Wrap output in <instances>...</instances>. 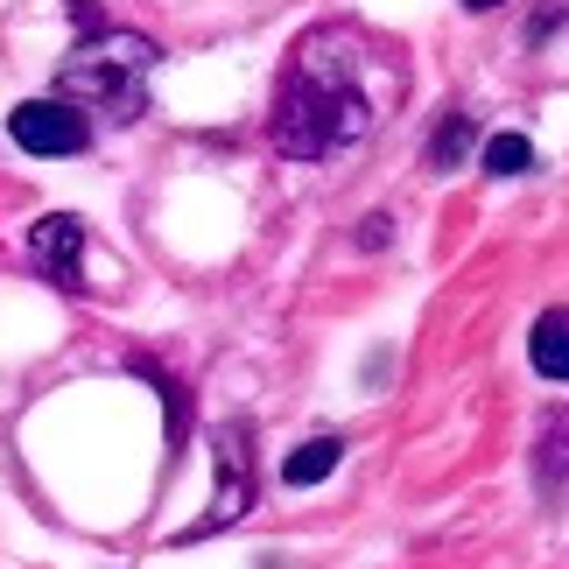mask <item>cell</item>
Here are the masks:
<instances>
[{
  "instance_id": "3957f363",
  "label": "cell",
  "mask_w": 569,
  "mask_h": 569,
  "mask_svg": "<svg viewBox=\"0 0 569 569\" xmlns=\"http://www.w3.org/2000/svg\"><path fill=\"white\" fill-rule=\"evenodd\" d=\"M211 465H218V492H211V513H197L177 541H204V535H226L232 520H247L253 507V429L247 422H218L211 429Z\"/></svg>"
},
{
  "instance_id": "8fae6325",
  "label": "cell",
  "mask_w": 569,
  "mask_h": 569,
  "mask_svg": "<svg viewBox=\"0 0 569 569\" xmlns=\"http://www.w3.org/2000/svg\"><path fill=\"white\" fill-rule=\"evenodd\" d=\"M359 247H387V218H359Z\"/></svg>"
},
{
  "instance_id": "5b68a950",
  "label": "cell",
  "mask_w": 569,
  "mask_h": 569,
  "mask_svg": "<svg viewBox=\"0 0 569 569\" xmlns=\"http://www.w3.org/2000/svg\"><path fill=\"white\" fill-rule=\"evenodd\" d=\"M29 260L42 281H57V289H78V260H84V226L71 211H50L29 226Z\"/></svg>"
},
{
  "instance_id": "52a82bcc",
  "label": "cell",
  "mask_w": 569,
  "mask_h": 569,
  "mask_svg": "<svg viewBox=\"0 0 569 569\" xmlns=\"http://www.w3.org/2000/svg\"><path fill=\"white\" fill-rule=\"evenodd\" d=\"M528 359L541 380H569V310H541L528 331Z\"/></svg>"
},
{
  "instance_id": "7a4b0ae2",
  "label": "cell",
  "mask_w": 569,
  "mask_h": 569,
  "mask_svg": "<svg viewBox=\"0 0 569 569\" xmlns=\"http://www.w3.org/2000/svg\"><path fill=\"white\" fill-rule=\"evenodd\" d=\"M156 57H162V50H156L148 36H134V29H92L71 57L57 63V99H71L78 113L141 120Z\"/></svg>"
},
{
  "instance_id": "6da1fadb",
  "label": "cell",
  "mask_w": 569,
  "mask_h": 569,
  "mask_svg": "<svg viewBox=\"0 0 569 569\" xmlns=\"http://www.w3.org/2000/svg\"><path fill=\"white\" fill-rule=\"evenodd\" d=\"M366 127H373V106L359 92V63L345 57V36L338 29L302 36V50L274 92V120H268L274 148L289 162H323L338 148H352Z\"/></svg>"
},
{
  "instance_id": "ba28073f",
  "label": "cell",
  "mask_w": 569,
  "mask_h": 569,
  "mask_svg": "<svg viewBox=\"0 0 569 569\" xmlns=\"http://www.w3.org/2000/svg\"><path fill=\"white\" fill-rule=\"evenodd\" d=\"M338 457H345V443L338 436H310V443H296L289 457H281V486H323V478L338 471Z\"/></svg>"
},
{
  "instance_id": "30bf717a",
  "label": "cell",
  "mask_w": 569,
  "mask_h": 569,
  "mask_svg": "<svg viewBox=\"0 0 569 569\" xmlns=\"http://www.w3.org/2000/svg\"><path fill=\"white\" fill-rule=\"evenodd\" d=\"M465 148H471V113H443V127H436V141H429V169H457Z\"/></svg>"
},
{
  "instance_id": "8992f818",
  "label": "cell",
  "mask_w": 569,
  "mask_h": 569,
  "mask_svg": "<svg viewBox=\"0 0 569 569\" xmlns=\"http://www.w3.org/2000/svg\"><path fill=\"white\" fill-rule=\"evenodd\" d=\"M535 486L541 499H562L569 492V408H556L541 422V443H535Z\"/></svg>"
},
{
  "instance_id": "277c9868",
  "label": "cell",
  "mask_w": 569,
  "mask_h": 569,
  "mask_svg": "<svg viewBox=\"0 0 569 569\" xmlns=\"http://www.w3.org/2000/svg\"><path fill=\"white\" fill-rule=\"evenodd\" d=\"M8 134H14V148H29V156H84V148H92V120H84L71 99H21L8 113Z\"/></svg>"
},
{
  "instance_id": "7c38bea8",
  "label": "cell",
  "mask_w": 569,
  "mask_h": 569,
  "mask_svg": "<svg viewBox=\"0 0 569 569\" xmlns=\"http://www.w3.org/2000/svg\"><path fill=\"white\" fill-rule=\"evenodd\" d=\"M465 8H478V14H486V8H507V0H465Z\"/></svg>"
},
{
  "instance_id": "9c48e42d",
  "label": "cell",
  "mask_w": 569,
  "mask_h": 569,
  "mask_svg": "<svg viewBox=\"0 0 569 569\" xmlns=\"http://www.w3.org/2000/svg\"><path fill=\"white\" fill-rule=\"evenodd\" d=\"M478 169H486V177H528V169H535V141L528 134H492L486 148H478Z\"/></svg>"
}]
</instances>
